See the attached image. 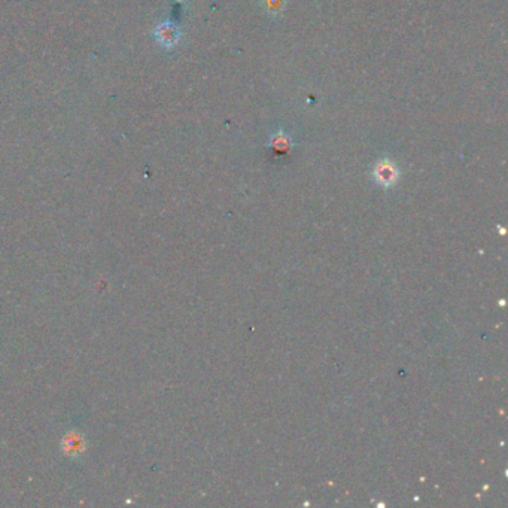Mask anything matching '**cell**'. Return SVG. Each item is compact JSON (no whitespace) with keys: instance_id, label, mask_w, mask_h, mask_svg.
I'll return each mask as SVG.
<instances>
[{"instance_id":"obj_1","label":"cell","mask_w":508,"mask_h":508,"mask_svg":"<svg viewBox=\"0 0 508 508\" xmlns=\"http://www.w3.org/2000/svg\"><path fill=\"white\" fill-rule=\"evenodd\" d=\"M154 36H156V41L161 45L162 48L171 50V48H175L180 41V30L176 24L170 23V21H165L157 25L156 32H154Z\"/></svg>"},{"instance_id":"obj_2","label":"cell","mask_w":508,"mask_h":508,"mask_svg":"<svg viewBox=\"0 0 508 508\" xmlns=\"http://www.w3.org/2000/svg\"><path fill=\"white\" fill-rule=\"evenodd\" d=\"M377 173H379V179L382 180V182H391V180L395 178V170L391 165H389V162L380 165Z\"/></svg>"}]
</instances>
